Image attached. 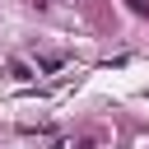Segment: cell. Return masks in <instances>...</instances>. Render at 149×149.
Here are the masks:
<instances>
[{
	"instance_id": "1",
	"label": "cell",
	"mask_w": 149,
	"mask_h": 149,
	"mask_svg": "<svg viewBox=\"0 0 149 149\" xmlns=\"http://www.w3.org/2000/svg\"><path fill=\"white\" fill-rule=\"evenodd\" d=\"M126 5H130L135 14H144V19H149V0H126Z\"/></svg>"
}]
</instances>
